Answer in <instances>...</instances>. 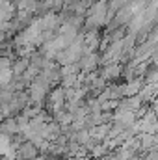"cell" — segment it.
Instances as JSON below:
<instances>
[{
    "mask_svg": "<svg viewBox=\"0 0 158 160\" xmlns=\"http://www.w3.org/2000/svg\"><path fill=\"white\" fill-rule=\"evenodd\" d=\"M99 75L106 80L108 84H112V82H123L125 63H123V62H110V63H104V65L101 67Z\"/></svg>",
    "mask_w": 158,
    "mask_h": 160,
    "instance_id": "obj_1",
    "label": "cell"
},
{
    "mask_svg": "<svg viewBox=\"0 0 158 160\" xmlns=\"http://www.w3.org/2000/svg\"><path fill=\"white\" fill-rule=\"evenodd\" d=\"M80 67H82V75H91V73L101 71V67H102V54L101 52L86 54L80 60Z\"/></svg>",
    "mask_w": 158,
    "mask_h": 160,
    "instance_id": "obj_2",
    "label": "cell"
},
{
    "mask_svg": "<svg viewBox=\"0 0 158 160\" xmlns=\"http://www.w3.org/2000/svg\"><path fill=\"white\" fill-rule=\"evenodd\" d=\"M41 155L39 147L32 142H24L22 145H19L17 153H15V160H36Z\"/></svg>",
    "mask_w": 158,
    "mask_h": 160,
    "instance_id": "obj_3",
    "label": "cell"
},
{
    "mask_svg": "<svg viewBox=\"0 0 158 160\" xmlns=\"http://www.w3.org/2000/svg\"><path fill=\"white\" fill-rule=\"evenodd\" d=\"M0 132L6 134V136H15V134H21L22 128H21V125H19L17 118H6V119H2Z\"/></svg>",
    "mask_w": 158,
    "mask_h": 160,
    "instance_id": "obj_4",
    "label": "cell"
},
{
    "mask_svg": "<svg viewBox=\"0 0 158 160\" xmlns=\"http://www.w3.org/2000/svg\"><path fill=\"white\" fill-rule=\"evenodd\" d=\"M28 69H30V58L17 56V58L13 60V67H11V71H13L15 77H22Z\"/></svg>",
    "mask_w": 158,
    "mask_h": 160,
    "instance_id": "obj_5",
    "label": "cell"
},
{
    "mask_svg": "<svg viewBox=\"0 0 158 160\" xmlns=\"http://www.w3.org/2000/svg\"><path fill=\"white\" fill-rule=\"evenodd\" d=\"M84 2H86V4H89V6H93V4H97L99 0H84Z\"/></svg>",
    "mask_w": 158,
    "mask_h": 160,
    "instance_id": "obj_6",
    "label": "cell"
}]
</instances>
